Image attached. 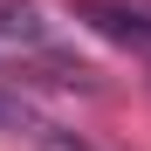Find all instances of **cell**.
Here are the masks:
<instances>
[{
    "mask_svg": "<svg viewBox=\"0 0 151 151\" xmlns=\"http://www.w3.org/2000/svg\"><path fill=\"white\" fill-rule=\"evenodd\" d=\"M76 21L131 55H151V0H76Z\"/></svg>",
    "mask_w": 151,
    "mask_h": 151,
    "instance_id": "1",
    "label": "cell"
},
{
    "mask_svg": "<svg viewBox=\"0 0 151 151\" xmlns=\"http://www.w3.org/2000/svg\"><path fill=\"white\" fill-rule=\"evenodd\" d=\"M21 48H48V28L28 0H0V55H21Z\"/></svg>",
    "mask_w": 151,
    "mask_h": 151,
    "instance_id": "2",
    "label": "cell"
}]
</instances>
